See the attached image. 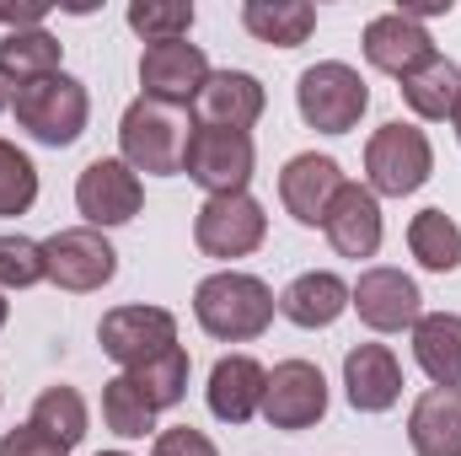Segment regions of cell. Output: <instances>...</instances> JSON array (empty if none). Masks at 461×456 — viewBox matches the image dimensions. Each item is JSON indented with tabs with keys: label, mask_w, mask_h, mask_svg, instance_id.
<instances>
[{
	"label": "cell",
	"mask_w": 461,
	"mask_h": 456,
	"mask_svg": "<svg viewBox=\"0 0 461 456\" xmlns=\"http://www.w3.org/2000/svg\"><path fill=\"white\" fill-rule=\"evenodd\" d=\"M274 312H279L274 290H268L258 274H241V269H221V274L199 279V290H194V317H199V328L221 343L263 339V333L274 328Z\"/></svg>",
	"instance_id": "cell-1"
},
{
	"label": "cell",
	"mask_w": 461,
	"mask_h": 456,
	"mask_svg": "<svg viewBox=\"0 0 461 456\" xmlns=\"http://www.w3.org/2000/svg\"><path fill=\"white\" fill-rule=\"evenodd\" d=\"M188 140H194V114L156 97H134L118 118V156L145 178H177Z\"/></svg>",
	"instance_id": "cell-2"
},
{
	"label": "cell",
	"mask_w": 461,
	"mask_h": 456,
	"mask_svg": "<svg viewBox=\"0 0 461 456\" xmlns=\"http://www.w3.org/2000/svg\"><path fill=\"white\" fill-rule=\"evenodd\" d=\"M11 114H16V129H27L38 145L65 150L92 123V92H86V81H76L70 70H59V76L16 87L11 92Z\"/></svg>",
	"instance_id": "cell-3"
},
{
	"label": "cell",
	"mask_w": 461,
	"mask_h": 456,
	"mask_svg": "<svg viewBox=\"0 0 461 456\" xmlns=\"http://www.w3.org/2000/svg\"><path fill=\"white\" fill-rule=\"evenodd\" d=\"M435 172V145L419 123H381L370 140H365V188L375 199H408L429 183Z\"/></svg>",
	"instance_id": "cell-4"
},
{
	"label": "cell",
	"mask_w": 461,
	"mask_h": 456,
	"mask_svg": "<svg viewBox=\"0 0 461 456\" xmlns=\"http://www.w3.org/2000/svg\"><path fill=\"white\" fill-rule=\"evenodd\" d=\"M295 108L306 118V129H317V134H348V129H359V118L370 108V87L344 59H317L295 81Z\"/></svg>",
	"instance_id": "cell-5"
},
{
	"label": "cell",
	"mask_w": 461,
	"mask_h": 456,
	"mask_svg": "<svg viewBox=\"0 0 461 456\" xmlns=\"http://www.w3.org/2000/svg\"><path fill=\"white\" fill-rule=\"evenodd\" d=\"M183 172H188L210 199H221V194H247V183H252V172H258V145H252V134H241V129L194 123Z\"/></svg>",
	"instance_id": "cell-6"
},
{
	"label": "cell",
	"mask_w": 461,
	"mask_h": 456,
	"mask_svg": "<svg viewBox=\"0 0 461 456\" xmlns=\"http://www.w3.org/2000/svg\"><path fill=\"white\" fill-rule=\"evenodd\" d=\"M76 210H81V221L92 231L129 226L145 210V183H140V172L123 156H97L76 178Z\"/></svg>",
	"instance_id": "cell-7"
},
{
	"label": "cell",
	"mask_w": 461,
	"mask_h": 456,
	"mask_svg": "<svg viewBox=\"0 0 461 456\" xmlns=\"http://www.w3.org/2000/svg\"><path fill=\"white\" fill-rule=\"evenodd\" d=\"M263 419L268 430H285V435L317 430L328 419V376L312 360H279L263 387Z\"/></svg>",
	"instance_id": "cell-8"
},
{
	"label": "cell",
	"mask_w": 461,
	"mask_h": 456,
	"mask_svg": "<svg viewBox=\"0 0 461 456\" xmlns=\"http://www.w3.org/2000/svg\"><path fill=\"white\" fill-rule=\"evenodd\" d=\"M43 263H49V285L70 290V296H92V290L113 285V274H118L113 242L92 226L54 231V236L43 242Z\"/></svg>",
	"instance_id": "cell-9"
},
{
	"label": "cell",
	"mask_w": 461,
	"mask_h": 456,
	"mask_svg": "<svg viewBox=\"0 0 461 456\" xmlns=\"http://www.w3.org/2000/svg\"><path fill=\"white\" fill-rule=\"evenodd\" d=\"M348 306L359 312V323L370 333H413V323L424 317V296H419V279L392 269V263H375V269H359V279L348 285Z\"/></svg>",
	"instance_id": "cell-10"
},
{
	"label": "cell",
	"mask_w": 461,
	"mask_h": 456,
	"mask_svg": "<svg viewBox=\"0 0 461 456\" xmlns=\"http://www.w3.org/2000/svg\"><path fill=\"white\" fill-rule=\"evenodd\" d=\"M194 242L204 258H247L268 242V215L252 194H221V199H204L199 215H194Z\"/></svg>",
	"instance_id": "cell-11"
},
{
	"label": "cell",
	"mask_w": 461,
	"mask_h": 456,
	"mask_svg": "<svg viewBox=\"0 0 461 456\" xmlns=\"http://www.w3.org/2000/svg\"><path fill=\"white\" fill-rule=\"evenodd\" d=\"M97 343H103V354L113 365L140 370L145 360H156V354H167L177 343V317L167 306H113L97 323Z\"/></svg>",
	"instance_id": "cell-12"
},
{
	"label": "cell",
	"mask_w": 461,
	"mask_h": 456,
	"mask_svg": "<svg viewBox=\"0 0 461 456\" xmlns=\"http://www.w3.org/2000/svg\"><path fill=\"white\" fill-rule=\"evenodd\" d=\"M210 81V54L188 38H172V43H145L140 54V97H156V103H172V108H194V97L204 92Z\"/></svg>",
	"instance_id": "cell-13"
},
{
	"label": "cell",
	"mask_w": 461,
	"mask_h": 456,
	"mask_svg": "<svg viewBox=\"0 0 461 456\" xmlns=\"http://www.w3.org/2000/svg\"><path fill=\"white\" fill-rule=\"evenodd\" d=\"M359 49H365V59H370V70L397 76V81L413 76L419 65H429V59L440 54L435 38H429V27L413 22V16H402V11H381V16H370Z\"/></svg>",
	"instance_id": "cell-14"
},
{
	"label": "cell",
	"mask_w": 461,
	"mask_h": 456,
	"mask_svg": "<svg viewBox=\"0 0 461 456\" xmlns=\"http://www.w3.org/2000/svg\"><path fill=\"white\" fill-rule=\"evenodd\" d=\"M344 183L348 178H344V167H339L333 156L301 150V156H290L285 172H279V205L290 210L295 226H322Z\"/></svg>",
	"instance_id": "cell-15"
},
{
	"label": "cell",
	"mask_w": 461,
	"mask_h": 456,
	"mask_svg": "<svg viewBox=\"0 0 461 456\" xmlns=\"http://www.w3.org/2000/svg\"><path fill=\"white\" fill-rule=\"evenodd\" d=\"M268 108V92L252 70H210L204 92L194 97V123H210V129H252Z\"/></svg>",
	"instance_id": "cell-16"
},
{
	"label": "cell",
	"mask_w": 461,
	"mask_h": 456,
	"mask_svg": "<svg viewBox=\"0 0 461 456\" xmlns=\"http://www.w3.org/2000/svg\"><path fill=\"white\" fill-rule=\"evenodd\" d=\"M344 397L354 414H386L402 397V360L386 343H354L344 354Z\"/></svg>",
	"instance_id": "cell-17"
},
{
	"label": "cell",
	"mask_w": 461,
	"mask_h": 456,
	"mask_svg": "<svg viewBox=\"0 0 461 456\" xmlns=\"http://www.w3.org/2000/svg\"><path fill=\"white\" fill-rule=\"evenodd\" d=\"M328 242H333V252L339 258H375L381 252V236H386V221H381V199L365 188V183H344L339 188V199H333V210H328Z\"/></svg>",
	"instance_id": "cell-18"
},
{
	"label": "cell",
	"mask_w": 461,
	"mask_h": 456,
	"mask_svg": "<svg viewBox=\"0 0 461 456\" xmlns=\"http://www.w3.org/2000/svg\"><path fill=\"white\" fill-rule=\"evenodd\" d=\"M263 387H268V370L252 354H221L210 370L204 403L221 424H252L263 414Z\"/></svg>",
	"instance_id": "cell-19"
},
{
	"label": "cell",
	"mask_w": 461,
	"mask_h": 456,
	"mask_svg": "<svg viewBox=\"0 0 461 456\" xmlns=\"http://www.w3.org/2000/svg\"><path fill=\"white\" fill-rule=\"evenodd\" d=\"M413 456H461V387H429L408 408Z\"/></svg>",
	"instance_id": "cell-20"
},
{
	"label": "cell",
	"mask_w": 461,
	"mask_h": 456,
	"mask_svg": "<svg viewBox=\"0 0 461 456\" xmlns=\"http://www.w3.org/2000/svg\"><path fill=\"white\" fill-rule=\"evenodd\" d=\"M348 312V285L333 269H312V274H295L285 290H279V317L317 333V328H333Z\"/></svg>",
	"instance_id": "cell-21"
},
{
	"label": "cell",
	"mask_w": 461,
	"mask_h": 456,
	"mask_svg": "<svg viewBox=\"0 0 461 456\" xmlns=\"http://www.w3.org/2000/svg\"><path fill=\"white\" fill-rule=\"evenodd\" d=\"M413 360L435 387H461V312H424L413 323Z\"/></svg>",
	"instance_id": "cell-22"
},
{
	"label": "cell",
	"mask_w": 461,
	"mask_h": 456,
	"mask_svg": "<svg viewBox=\"0 0 461 456\" xmlns=\"http://www.w3.org/2000/svg\"><path fill=\"white\" fill-rule=\"evenodd\" d=\"M402 103H408V114L424 118V123H451V114H456L461 103V65L456 59H446V54H435L429 65H419L413 76H402Z\"/></svg>",
	"instance_id": "cell-23"
},
{
	"label": "cell",
	"mask_w": 461,
	"mask_h": 456,
	"mask_svg": "<svg viewBox=\"0 0 461 456\" xmlns=\"http://www.w3.org/2000/svg\"><path fill=\"white\" fill-rule=\"evenodd\" d=\"M59 59H65V43L49 32V27H22V32H0V76L16 87L27 81H43V76H59Z\"/></svg>",
	"instance_id": "cell-24"
},
{
	"label": "cell",
	"mask_w": 461,
	"mask_h": 456,
	"mask_svg": "<svg viewBox=\"0 0 461 456\" xmlns=\"http://www.w3.org/2000/svg\"><path fill=\"white\" fill-rule=\"evenodd\" d=\"M241 27L258 38V43H274V49H301L317 27V5L312 0H247L241 5Z\"/></svg>",
	"instance_id": "cell-25"
},
{
	"label": "cell",
	"mask_w": 461,
	"mask_h": 456,
	"mask_svg": "<svg viewBox=\"0 0 461 456\" xmlns=\"http://www.w3.org/2000/svg\"><path fill=\"white\" fill-rule=\"evenodd\" d=\"M408 252L429 269V274H456L461 269V226L446 210H419L408 221Z\"/></svg>",
	"instance_id": "cell-26"
},
{
	"label": "cell",
	"mask_w": 461,
	"mask_h": 456,
	"mask_svg": "<svg viewBox=\"0 0 461 456\" xmlns=\"http://www.w3.org/2000/svg\"><path fill=\"white\" fill-rule=\"evenodd\" d=\"M27 424H38L49 441H59V446L70 451V446H81V441H86L92 414H86V397H81L76 387H49V392H38V403H32V419H27Z\"/></svg>",
	"instance_id": "cell-27"
},
{
	"label": "cell",
	"mask_w": 461,
	"mask_h": 456,
	"mask_svg": "<svg viewBox=\"0 0 461 456\" xmlns=\"http://www.w3.org/2000/svg\"><path fill=\"white\" fill-rule=\"evenodd\" d=\"M123 376L145 392V403H150L156 414H167V408H177V403L188 397V349L172 343L167 354H156V360H145L140 370H123Z\"/></svg>",
	"instance_id": "cell-28"
},
{
	"label": "cell",
	"mask_w": 461,
	"mask_h": 456,
	"mask_svg": "<svg viewBox=\"0 0 461 456\" xmlns=\"http://www.w3.org/2000/svg\"><path fill=\"white\" fill-rule=\"evenodd\" d=\"M103 424L118 441H145L156 430V408L145 403V392L129 376H113V381H103Z\"/></svg>",
	"instance_id": "cell-29"
},
{
	"label": "cell",
	"mask_w": 461,
	"mask_h": 456,
	"mask_svg": "<svg viewBox=\"0 0 461 456\" xmlns=\"http://www.w3.org/2000/svg\"><path fill=\"white\" fill-rule=\"evenodd\" d=\"M123 22L145 38V43H172L194 32V5L188 0H134L123 11Z\"/></svg>",
	"instance_id": "cell-30"
},
{
	"label": "cell",
	"mask_w": 461,
	"mask_h": 456,
	"mask_svg": "<svg viewBox=\"0 0 461 456\" xmlns=\"http://www.w3.org/2000/svg\"><path fill=\"white\" fill-rule=\"evenodd\" d=\"M32 205H38V167L22 145L0 140V221L27 215Z\"/></svg>",
	"instance_id": "cell-31"
},
{
	"label": "cell",
	"mask_w": 461,
	"mask_h": 456,
	"mask_svg": "<svg viewBox=\"0 0 461 456\" xmlns=\"http://www.w3.org/2000/svg\"><path fill=\"white\" fill-rule=\"evenodd\" d=\"M43 279H49L43 242H32L22 231H0V290H32Z\"/></svg>",
	"instance_id": "cell-32"
},
{
	"label": "cell",
	"mask_w": 461,
	"mask_h": 456,
	"mask_svg": "<svg viewBox=\"0 0 461 456\" xmlns=\"http://www.w3.org/2000/svg\"><path fill=\"white\" fill-rule=\"evenodd\" d=\"M150 456H221V451H215V441H210L204 430L172 424V430H161V435L150 441Z\"/></svg>",
	"instance_id": "cell-33"
},
{
	"label": "cell",
	"mask_w": 461,
	"mask_h": 456,
	"mask_svg": "<svg viewBox=\"0 0 461 456\" xmlns=\"http://www.w3.org/2000/svg\"><path fill=\"white\" fill-rule=\"evenodd\" d=\"M0 456H70L59 441H49L38 424H16L0 435Z\"/></svg>",
	"instance_id": "cell-34"
},
{
	"label": "cell",
	"mask_w": 461,
	"mask_h": 456,
	"mask_svg": "<svg viewBox=\"0 0 461 456\" xmlns=\"http://www.w3.org/2000/svg\"><path fill=\"white\" fill-rule=\"evenodd\" d=\"M49 5L43 0H27V5H0V27L5 32H22V27H43Z\"/></svg>",
	"instance_id": "cell-35"
},
{
	"label": "cell",
	"mask_w": 461,
	"mask_h": 456,
	"mask_svg": "<svg viewBox=\"0 0 461 456\" xmlns=\"http://www.w3.org/2000/svg\"><path fill=\"white\" fill-rule=\"evenodd\" d=\"M397 11H402V16H413V22H424V16H440V11H451V0H402Z\"/></svg>",
	"instance_id": "cell-36"
},
{
	"label": "cell",
	"mask_w": 461,
	"mask_h": 456,
	"mask_svg": "<svg viewBox=\"0 0 461 456\" xmlns=\"http://www.w3.org/2000/svg\"><path fill=\"white\" fill-rule=\"evenodd\" d=\"M5 108H11V81L0 76V114H5Z\"/></svg>",
	"instance_id": "cell-37"
},
{
	"label": "cell",
	"mask_w": 461,
	"mask_h": 456,
	"mask_svg": "<svg viewBox=\"0 0 461 456\" xmlns=\"http://www.w3.org/2000/svg\"><path fill=\"white\" fill-rule=\"evenodd\" d=\"M5 317H11V301H5V290H0V328H5Z\"/></svg>",
	"instance_id": "cell-38"
},
{
	"label": "cell",
	"mask_w": 461,
	"mask_h": 456,
	"mask_svg": "<svg viewBox=\"0 0 461 456\" xmlns=\"http://www.w3.org/2000/svg\"><path fill=\"white\" fill-rule=\"evenodd\" d=\"M451 129H456V140H461V103H456V114H451Z\"/></svg>",
	"instance_id": "cell-39"
},
{
	"label": "cell",
	"mask_w": 461,
	"mask_h": 456,
	"mask_svg": "<svg viewBox=\"0 0 461 456\" xmlns=\"http://www.w3.org/2000/svg\"><path fill=\"white\" fill-rule=\"evenodd\" d=\"M97 456H129V451H97Z\"/></svg>",
	"instance_id": "cell-40"
}]
</instances>
